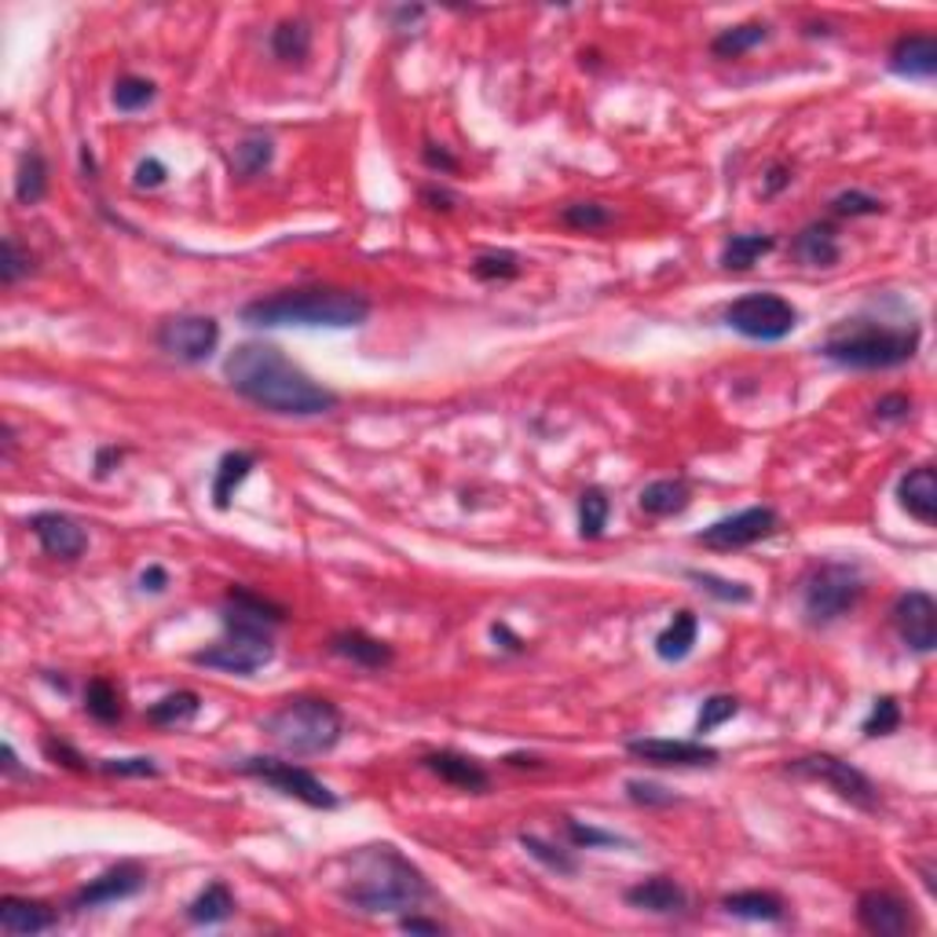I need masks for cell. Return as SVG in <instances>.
Returning a JSON list of instances; mask_svg holds the SVG:
<instances>
[{
	"label": "cell",
	"instance_id": "6da1fadb",
	"mask_svg": "<svg viewBox=\"0 0 937 937\" xmlns=\"http://www.w3.org/2000/svg\"><path fill=\"white\" fill-rule=\"evenodd\" d=\"M224 377L238 396L268 414L319 418L337 407V396L282 356V348L265 341H246L224 359Z\"/></svg>",
	"mask_w": 937,
	"mask_h": 937
},
{
	"label": "cell",
	"instance_id": "7a4b0ae2",
	"mask_svg": "<svg viewBox=\"0 0 937 937\" xmlns=\"http://www.w3.org/2000/svg\"><path fill=\"white\" fill-rule=\"evenodd\" d=\"M220 615H224V637L191 656L198 667L249 678V674H257L260 667H268L276 659L271 626L286 623V612L279 604H271L268 597H260V593L246 586H235L227 590Z\"/></svg>",
	"mask_w": 937,
	"mask_h": 937
},
{
	"label": "cell",
	"instance_id": "3957f363",
	"mask_svg": "<svg viewBox=\"0 0 937 937\" xmlns=\"http://www.w3.org/2000/svg\"><path fill=\"white\" fill-rule=\"evenodd\" d=\"M352 872L341 883V901L367 916H399L429 901V883L396 846H367L352 857Z\"/></svg>",
	"mask_w": 937,
	"mask_h": 937
},
{
	"label": "cell",
	"instance_id": "277c9868",
	"mask_svg": "<svg viewBox=\"0 0 937 937\" xmlns=\"http://www.w3.org/2000/svg\"><path fill=\"white\" fill-rule=\"evenodd\" d=\"M370 301L337 286H301V290H282L271 297H257L243 308L246 326H326V330H352L367 323Z\"/></svg>",
	"mask_w": 937,
	"mask_h": 937
},
{
	"label": "cell",
	"instance_id": "5b68a950",
	"mask_svg": "<svg viewBox=\"0 0 937 937\" xmlns=\"http://www.w3.org/2000/svg\"><path fill=\"white\" fill-rule=\"evenodd\" d=\"M923 330L916 323H883V319H842L820 345V356L850 370H890L916 359Z\"/></svg>",
	"mask_w": 937,
	"mask_h": 937
},
{
	"label": "cell",
	"instance_id": "8992f818",
	"mask_svg": "<svg viewBox=\"0 0 937 937\" xmlns=\"http://www.w3.org/2000/svg\"><path fill=\"white\" fill-rule=\"evenodd\" d=\"M260 729L279 751L297 754V758H315V754H326L341 744L345 718L323 696H290L260 722Z\"/></svg>",
	"mask_w": 937,
	"mask_h": 937
},
{
	"label": "cell",
	"instance_id": "52a82bcc",
	"mask_svg": "<svg viewBox=\"0 0 937 937\" xmlns=\"http://www.w3.org/2000/svg\"><path fill=\"white\" fill-rule=\"evenodd\" d=\"M864 597V575L857 564L820 561L803 579V612L814 626H828L850 615Z\"/></svg>",
	"mask_w": 937,
	"mask_h": 937
},
{
	"label": "cell",
	"instance_id": "ba28073f",
	"mask_svg": "<svg viewBox=\"0 0 937 937\" xmlns=\"http://www.w3.org/2000/svg\"><path fill=\"white\" fill-rule=\"evenodd\" d=\"M725 326L747 341H784L798 326V308L780 293H747L725 308Z\"/></svg>",
	"mask_w": 937,
	"mask_h": 937
},
{
	"label": "cell",
	"instance_id": "9c48e42d",
	"mask_svg": "<svg viewBox=\"0 0 937 937\" xmlns=\"http://www.w3.org/2000/svg\"><path fill=\"white\" fill-rule=\"evenodd\" d=\"M787 773L803 776V780L825 784L828 791H836L842 803H850L864 814H875L879 809V787L868 780V776L850 765L839 754H803V758L787 762Z\"/></svg>",
	"mask_w": 937,
	"mask_h": 937
},
{
	"label": "cell",
	"instance_id": "30bf717a",
	"mask_svg": "<svg viewBox=\"0 0 937 937\" xmlns=\"http://www.w3.org/2000/svg\"><path fill=\"white\" fill-rule=\"evenodd\" d=\"M238 773L243 776H254V780L276 787V791L297 798V803L312 806V809H337V795L319 780L315 773H308L304 765L297 762H282V758H246L238 762Z\"/></svg>",
	"mask_w": 937,
	"mask_h": 937
},
{
	"label": "cell",
	"instance_id": "8fae6325",
	"mask_svg": "<svg viewBox=\"0 0 937 937\" xmlns=\"http://www.w3.org/2000/svg\"><path fill=\"white\" fill-rule=\"evenodd\" d=\"M776 528H780V517H776L773 506H747V509L733 513V517H722V520H714L711 528H703L696 535V542L714 553H736V550H747L754 542L769 539Z\"/></svg>",
	"mask_w": 937,
	"mask_h": 937
},
{
	"label": "cell",
	"instance_id": "7c38bea8",
	"mask_svg": "<svg viewBox=\"0 0 937 937\" xmlns=\"http://www.w3.org/2000/svg\"><path fill=\"white\" fill-rule=\"evenodd\" d=\"M158 348L180 363H205L220 345V323L213 315H169L158 326Z\"/></svg>",
	"mask_w": 937,
	"mask_h": 937
},
{
	"label": "cell",
	"instance_id": "4fadbf2b",
	"mask_svg": "<svg viewBox=\"0 0 937 937\" xmlns=\"http://www.w3.org/2000/svg\"><path fill=\"white\" fill-rule=\"evenodd\" d=\"M894 626L912 653H934L937 648V604L927 590H908L894 601Z\"/></svg>",
	"mask_w": 937,
	"mask_h": 937
},
{
	"label": "cell",
	"instance_id": "5bb4252c",
	"mask_svg": "<svg viewBox=\"0 0 937 937\" xmlns=\"http://www.w3.org/2000/svg\"><path fill=\"white\" fill-rule=\"evenodd\" d=\"M626 751L637 762L663 765V769H696V765H714L718 751L703 740H667V736H637L626 740Z\"/></svg>",
	"mask_w": 937,
	"mask_h": 937
},
{
	"label": "cell",
	"instance_id": "9a60e30c",
	"mask_svg": "<svg viewBox=\"0 0 937 937\" xmlns=\"http://www.w3.org/2000/svg\"><path fill=\"white\" fill-rule=\"evenodd\" d=\"M30 531L52 561H77V557L88 550V531L71 517V513H55V509L33 513Z\"/></svg>",
	"mask_w": 937,
	"mask_h": 937
},
{
	"label": "cell",
	"instance_id": "2e32d148",
	"mask_svg": "<svg viewBox=\"0 0 937 937\" xmlns=\"http://www.w3.org/2000/svg\"><path fill=\"white\" fill-rule=\"evenodd\" d=\"M857 923L875 937H901L912 930V908L890 890H864L857 897Z\"/></svg>",
	"mask_w": 937,
	"mask_h": 937
},
{
	"label": "cell",
	"instance_id": "e0dca14e",
	"mask_svg": "<svg viewBox=\"0 0 937 937\" xmlns=\"http://www.w3.org/2000/svg\"><path fill=\"white\" fill-rule=\"evenodd\" d=\"M147 883L140 864H118L110 872H103L99 879H93L88 886H82L74 894V908H99V905H114V901H125L132 894H140Z\"/></svg>",
	"mask_w": 937,
	"mask_h": 937
},
{
	"label": "cell",
	"instance_id": "ac0fdd59",
	"mask_svg": "<svg viewBox=\"0 0 937 937\" xmlns=\"http://www.w3.org/2000/svg\"><path fill=\"white\" fill-rule=\"evenodd\" d=\"M890 71L912 82H930L937 74V41L930 33H905L890 49Z\"/></svg>",
	"mask_w": 937,
	"mask_h": 937
},
{
	"label": "cell",
	"instance_id": "d6986e66",
	"mask_svg": "<svg viewBox=\"0 0 937 937\" xmlns=\"http://www.w3.org/2000/svg\"><path fill=\"white\" fill-rule=\"evenodd\" d=\"M426 769L437 773L443 784L459 787V791H473V795H484L491 787V773L480 765L476 758H468V754H459V751H432L426 754Z\"/></svg>",
	"mask_w": 937,
	"mask_h": 937
},
{
	"label": "cell",
	"instance_id": "ffe728a7",
	"mask_svg": "<svg viewBox=\"0 0 937 937\" xmlns=\"http://www.w3.org/2000/svg\"><path fill=\"white\" fill-rule=\"evenodd\" d=\"M55 927H60V912L44 905V901H30V897L0 901V930L11 937H33Z\"/></svg>",
	"mask_w": 937,
	"mask_h": 937
},
{
	"label": "cell",
	"instance_id": "44dd1931",
	"mask_svg": "<svg viewBox=\"0 0 937 937\" xmlns=\"http://www.w3.org/2000/svg\"><path fill=\"white\" fill-rule=\"evenodd\" d=\"M897 502L908 517H916L919 524H930L937 520V476H934V465H916L901 476L897 484Z\"/></svg>",
	"mask_w": 937,
	"mask_h": 937
},
{
	"label": "cell",
	"instance_id": "7402d4cb",
	"mask_svg": "<svg viewBox=\"0 0 937 937\" xmlns=\"http://www.w3.org/2000/svg\"><path fill=\"white\" fill-rule=\"evenodd\" d=\"M330 653L356 663L363 670H385L388 663L396 659V648L381 642V637H370L367 631H341L330 637Z\"/></svg>",
	"mask_w": 937,
	"mask_h": 937
},
{
	"label": "cell",
	"instance_id": "603a6c76",
	"mask_svg": "<svg viewBox=\"0 0 937 937\" xmlns=\"http://www.w3.org/2000/svg\"><path fill=\"white\" fill-rule=\"evenodd\" d=\"M689 502H692V484L685 476L653 480L637 495V506H642L645 517H678V513L689 509Z\"/></svg>",
	"mask_w": 937,
	"mask_h": 937
},
{
	"label": "cell",
	"instance_id": "cb8c5ba5",
	"mask_svg": "<svg viewBox=\"0 0 937 937\" xmlns=\"http://www.w3.org/2000/svg\"><path fill=\"white\" fill-rule=\"evenodd\" d=\"M626 901L642 912H653V916H674V912H685V905H689L685 890L670 875H653L645 883L631 886L626 890Z\"/></svg>",
	"mask_w": 937,
	"mask_h": 937
},
{
	"label": "cell",
	"instance_id": "d4e9b609",
	"mask_svg": "<svg viewBox=\"0 0 937 937\" xmlns=\"http://www.w3.org/2000/svg\"><path fill=\"white\" fill-rule=\"evenodd\" d=\"M696 637H700V615L689 612V608L674 612V620L663 626L659 637H656V656L663 663L689 659V653L696 648Z\"/></svg>",
	"mask_w": 937,
	"mask_h": 937
},
{
	"label": "cell",
	"instance_id": "484cf974",
	"mask_svg": "<svg viewBox=\"0 0 937 937\" xmlns=\"http://www.w3.org/2000/svg\"><path fill=\"white\" fill-rule=\"evenodd\" d=\"M791 254L809 268H831V265H839L842 246H839V238L828 224H809L795 235Z\"/></svg>",
	"mask_w": 937,
	"mask_h": 937
},
{
	"label": "cell",
	"instance_id": "4316f807",
	"mask_svg": "<svg viewBox=\"0 0 937 937\" xmlns=\"http://www.w3.org/2000/svg\"><path fill=\"white\" fill-rule=\"evenodd\" d=\"M254 465H257V454H249V451H227L224 454L220 465H216V473H213V506L216 509L231 506L235 491L246 484V476L254 473Z\"/></svg>",
	"mask_w": 937,
	"mask_h": 937
},
{
	"label": "cell",
	"instance_id": "83f0119b",
	"mask_svg": "<svg viewBox=\"0 0 937 937\" xmlns=\"http://www.w3.org/2000/svg\"><path fill=\"white\" fill-rule=\"evenodd\" d=\"M722 908L736 919H754V923H780L787 905L769 890H740L722 901Z\"/></svg>",
	"mask_w": 937,
	"mask_h": 937
},
{
	"label": "cell",
	"instance_id": "f1b7e54d",
	"mask_svg": "<svg viewBox=\"0 0 937 937\" xmlns=\"http://www.w3.org/2000/svg\"><path fill=\"white\" fill-rule=\"evenodd\" d=\"M198 711H202L198 692H187V689H184V692H169V696H162L158 703L147 707V722L158 725V729H176V725L194 722V718H198Z\"/></svg>",
	"mask_w": 937,
	"mask_h": 937
},
{
	"label": "cell",
	"instance_id": "f546056e",
	"mask_svg": "<svg viewBox=\"0 0 937 937\" xmlns=\"http://www.w3.org/2000/svg\"><path fill=\"white\" fill-rule=\"evenodd\" d=\"M765 41H769V26H765V22H740V26H729L718 33L711 41V52L718 60H740V55H747L751 49H758Z\"/></svg>",
	"mask_w": 937,
	"mask_h": 937
},
{
	"label": "cell",
	"instance_id": "4dcf8cb0",
	"mask_svg": "<svg viewBox=\"0 0 937 937\" xmlns=\"http://www.w3.org/2000/svg\"><path fill=\"white\" fill-rule=\"evenodd\" d=\"M308 52H312V30L301 19H282L276 30H271V55L279 63H304Z\"/></svg>",
	"mask_w": 937,
	"mask_h": 937
},
{
	"label": "cell",
	"instance_id": "1f68e13d",
	"mask_svg": "<svg viewBox=\"0 0 937 937\" xmlns=\"http://www.w3.org/2000/svg\"><path fill=\"white\" fill-rule=\"evenodd\" d=\"M44 194H49V162L37 147H30L19 162V176H15V198L19 205H37Z\"/></svg>",
	"mask_w": 937,
	"mask_h": 937
},
{
	"label": "cell",
	"instance_id": "d6a6232c",
	"mask_svg": "<svg viewBox=\"0 0 937 937\" xmlns=\"http://www.w3.org/2000/svg\"><path fill=\"white\" fill-rule=\"evenodd\" d=\"M231 912H235L231 890H227L224 883H209V886H205L202 894L187 905V919H191V923H202V927H213V923L231 919Z\"/></svg>",
	"mask_w": 937,
	"mask_h": 937
},
{
	"label": "cell",
	"instance_id": "836d02e7",
	"mask_svg": "<svg viewBox=\"0 0 937 937\" xmlns=\"http://www.w3.org/2000/svg\"><path fill=\"white\" fill-rule=\"evenodd\" d=\"M776 249L773 235H733L722 249V265L729 271H747L751 265H758L765 254Z\"/></svg>",
	"mask_w": 937,
	"mask_h": 937
},
{
	"label": "cell",
	"instance_id": "e575fe53",
	"mask_svg": "<svg viewBox=\"0 0 937 937\" xmlns=\"http://www.w3.org/2000/svg\"><path fill=\"white\" fill-rule=\"evenodd\" d=\"M85 711L93 714L96 722H103V725L121 722L125 707H121V692H118V685H114L110 678H93V681H88V692H85Z\"/></svg>",
	"mask_w": 937,
	"mask_h": 937
},
{
	"label": "cell",
	"instance_id": "d590c367",
	"mask_svg": "<svg viewBox=\"0 0 937 937\" xmlns=\"http://www.w3.org/2000/svg\"><path fill=\"white\" fill-rule=\"evenodd\" d=\"M608 513H612V502L604 495L601 487H586L579 495V535L582 539H601L604 528H608Z\"/></svg>",
	"mask_w": 937,
	"mask_h": 937
},
{
	"label": "cell",
	"instance_id": "8d00e7d4",
	"mask_svg": "<svg viewBox=\"0 0 937 937\" xmlns=\"http://www.w3.org/2000/svg\"><path fill=\"white\" fill-rule=\"evenodd\" d=\"M271 158H276V147H271L268 136H246V140L235 147L231 165L243 180H254L271 165Z\"/></svg>",
	"mask_w": 937,
	"mask_h": 937
},
{
	"label": "cell",
	"instance_id": "74e56055",
	"mask_svg": "<svg viewBox=\"0 0 937 937\" xmlns=\"http://www.w3.org/2000/svg\"><path fill=\"white\" fill-rule=\"evenodd\" d=\"M561 220L571 231H604V227H612L615 213L604 202H571L561 209Z\"/></svg>",
	"mask_w": 937,
	"mask_h": 937
},
{
	"label": "cell",
	"instance_id": "f35d334b",
	"mask_svg": "<svg viewBox=\"0 0 937 937\" xmlns=\"http://www.w3.org/2000/svg\"><path fill=\"white\" fill-rule=\"evenodd\" d=\"M154 96H158L154 82H147V77H136V74L121 77V82L114 85V107H118L121 114H136V110L151 107Z\"/></svg>",
	"mask_w": 937,
	"mask_h": 937
},
{
	"label": "cell",
	"instance_id": "ab89813d",
	"mask_svg": "<svg viewBox=\"0 0 937 937\" xmlns=\"http://www.w3.org/2000/svg\"><path fill=\"white\" fill-rule=\"evenodd\" d=\"M473 276L484 282H502V279H517L520 276V257L509 254V249H487L473 260Z\"/></svg>",
	"mask_w": 937,
	"mask_h": 937
},
{
	"label": "cell",
	"instance_id": "60d3db41",
	"mask_svg": "<svg viewBox=\"0 0 937 937\" xmlns=\"http://www.w3.org/2000/svg\"><path fill=\"white\" fill-rule=\"evenodd\" d=\"M520 846L535 857V861H542V864L550 868V872H557V875H575V872H579V861H575V857L564 853V850H557V846H550V842H542L539 836H528V831H524Z\"/></svg>",
	"mask_w": 937,
	"mask_h": 937
},
{
	"label": "cell",
	"instance_id": "b9f144b4",
	"mask_svg": "<svg viewBox=\"0 0 937 937\" xmlns=\"http://www.w3.org/2000/svg\"><path fill=\"white\" fill-rule=\"evenodd\" d=\"M689 579H692L700 590L711 593V597H718V601H729V604H744V601H751V586H747V582L718 579V575H711V571H689Z\"/></svg>",
	"mask_w": 937,
	"mask_h": 937
},
{
	"label": "cell",
	"instance_id": "7bdbcfd3",
	"mask_svg": "<svg viewBox=\"0 0 937 937\" xmlns=\"http://www.w3.org/2000/svg\"><path fill=\"white\" fill-rule=\"evenodd\" d=\"M864 736H890L901 729V707L894 696H879L872 703V714L864 718Z\"/></svg>",
	"mask_w": 937,
	"mask_h": 937
},
{
	"label": "cell",
	"instance_id": "ee69618b",
	"mask_svg": "<svg viewBox=\"0 0 937 937\" xmlns=\"http://www.w3.org/2000/svg\"><path fill=\"white\" fill-rule=\"evenodd\" d=\"M740 714V700L736 696H711V700H703V711L700 718H696V733H714L718 725L733 722V718Z\"/></svg>",
	"mask_w": 937,
	"mask_h": 937
},
{
	"label": "cell",
	"instance_id": "f6af8a7d",
	"mask_svg": "<svg viewBox=\"0 0 937 937\" xmlns=\"http://www.w3.org/2000/svg\"><path fill=\"white\" fill-rule=\"evenodd\" d=\"M883 209H886L883 198H875V194H864V191H842V194L831 198V213H836V216H875Z\"/></svg>",
	"mask_w": 937,
	"mask_h": 937
},
{
	"label": "cell",
	"instance_id": "bcb514c9",
	"mask_svg": "<svg viewBox=\"0 0 937 937\" xmlns=\"http://www.w3.org/2000/svg\"><path fill=\"white\" fill-rule=\"evenodd\" d=\"M30 268H33V257L22 254V246H19L15 235H8L4 238V260H0V282L15 286L22 276H30Z\"/></svg>",
	"mask_w": 937,
	"mask_h": 937
},
{
	"label": "cell",
	"instance_id": "7dc6e473",
	"mask_svg": "<svg viewBox=\"0 0 937 937\" xmlns=\"http://www.w3.org/2000/svg\"><path fill=\"white\" fill-rule=\"evenodd\" d=\"M568 839L579 846V850H597V846H623L620 836L612 831H601V828H590V825H579V820H568Z\"/></svg>",
	"mask_w": 937,
	"mask_h": 937
},
{
	"label": "cell",
	"instance_id": "c3c4849f",
	"mask_svg": "<svg viewBox=\"0 0 937 937\" xmlns=\"http://www.w3.org/2000/svg\"><path fill=\"white\" fill-rule=\"evenodd\" d=\"M96 769L110 776H158V765L151 758H99Z\"/></svg>",
	"mask_w": 937,
	"mask_h": 937
},
{
	"label": "cell",
	"instance_id": "681fc988",
	"mask_svg": "<svg viewBox=\"0 0 937 937\" xmlns=\"http://www.w3.org/2000/svg\"><path fill=\"white\" fill-rule=\"evenodd\" d=\"M626 791H631V798L637 806H670V803H678V798H674L667 787H659V784L631 780V784H626Z\"/></svg>",
	"mask_w": 937,
	"mask_h": 937
},
{
	"label": "cell",
	"instance_id": "f907efd6",
	"mask_svg": "<svg viewBox=\"0 0 937 937\" xmlns=\"http://www.w3.org/2000/svg\"><path fill=\"white\" fill-rule=\"evenodd\" d=\"M44 754H49V758H55V762H63L66 769H74V773H88V758L85 754H77L71 744H66V740H44Z\"/></svg>",
	"mask_w": 937,
	"mask_h": 937
},
{
	"label": "cell",
	"instance_id": "816d5d0a",
	"mask_svg": "<svg viewBox=\"0 0 937 937\" xmlns=\"http://www.w3.org/2000/svg\"><path fill=\"white\" fill-rule=\"evenodd\" d=\"M165 180H169V169H165V162H158V158H147V162H140V169H136V187L140 191L162 187Z\"/></svg>",
	"mask_w": 937,
	"mask_h": 937
},
{
	"label": "cell",
	"instance_id": "f5cc1de1",
	"mask_svg": "<svg viewBox=\"0 0 937 937\" xmlns=\"http://www.w3.org/2000/svg\"><path fill=\"white\" fill-rule=\"evenodd\" d=\"M908 414H912V399L901 396V392L897 396H883L875 403V418L879 421H905Z\"/></svg>",
	"mask_w": 937,
	"mask_h": 937
},
{
	"label": "cell",
	"instance_id": "db71d44e",
	"mask_svg": "<svg viewBox=\"0 0 937 937\" xmlns=\"http://www.w3.org/2000/svg\"><path fill=\"white\" fill-rule=\"evenodd\" d=\"M421 158H426V165L437 169V173H454V169H459V158H454L451 151H443V147H437V143H426Z\"/></svg>",
	"mask_w": 937,
	"mask_h": 937
},
{
	"label": "cell",
	"instance_id": "11a10c76",
	"mask_svg": "<svg viewBox=\"0 0 937 937\" xmlns=\"http://www.w3.org/2000/svg\"><path fill=\"white\" fill-rule=\"evenodd\" d=\"M787 184H791V165H773L769 176H765V187H762V191L773 198V194H780Z\"/></svg>",
	"mask_w": 937,
	"mask_h": 937
},
{
	"label": "cell",
	"instance_id": "9f6ffc18",
	"mask_svg": "<svg viewBox=\"0 0 937 937\" xmlns=\"http://www.w3.org/2000/svg\"><path fill=\"white\" fill-rule=\"evenodd\" d=\"M121 459H125V451H118V448H99V454H96V476H110L114 468L121 465Z\"/></svg>",
	"mask_w": 937,
	"mask_h": 937
},
{
	"label": "cell",
	"instance_id": "6f0895ef",
	"mask_svg": "<svg viewBox=\"0 0 937 937\" xmlns=\"http://www.w3.org/2000/svg\"><path fill=\"white\" fill-rule=\"evenodd\" d=\"M399 927L410 930V934H443V927H440L437 919H421V916H414V912L399 919Z\"/></svg>",
	"mask_w": 937,
	"mask_h": 937
},
{
	"label": "cell",
	"instance_id": "680465c9",
	"mask_svg": "<svg viewBox=\"0 0 937 937\" xmlns=\"http://www.w3.org/2000/svg\"><path fill=\"white\" fill-rule=\"evenodd\" d=\"M140 586L151 590V593H162V590L169 586V571L158 568V564H151V568H147L143 575H140Z\"/></svg>",
	"mask_w": 937,
	"mask_h": 937
},
{
	"label": "cell",
	"instance_id": "91938a15",
	"mask_svg": "<svg viewBox=\"0 0 937 937\" xmlns=\"http://www.w3.org/2000/svg\"><path fill=\"white\" fill-rule=\"evenodd\" d=\"M421 198L426 202H432V209H454V194H448V191H437V187H429V191H421Z\"/></svg>",
	"mask_w": 937,
	"mask_h": 937
},
{
	"label": "cell",
	"instance_id": "94428289",
	"mask_svg": "<svg viewBox=\"0 0 937 937\" xmlns=\"http://www.w3.org/2000/svg\"><path fill=\"white\" fill-rule=\"evenodd\" d=\"M421 15H426V8H399L392 19H396V26H399V22H414V19H421Z\"/></svg>",
	"mask_w": 937,
	"mask_h": 937
},
{
	"label": "cell",
	"instance_id": "6125c7cd",
	"mask_svg": "<svg viewBox=\"0 0 937 937\" xmlns=\"http://www.w3.org/2000/svg\"><path fill=\"white\" fill-rule=\"evenodd\" d=\"M0 754H4V773H19V758H15V747H11V744H4V751H0Z\"/></svg>",
	"mask_w": 937,
	"mask_h": 937
}]
</instances>
